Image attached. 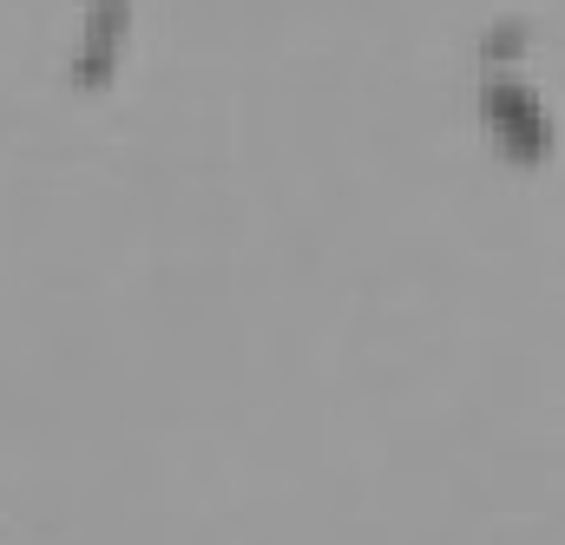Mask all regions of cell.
Wrapping results in <instances>:
<instances>
[{
  "label": "cell",
  "instance_id": "cell-1",
  "mask_svg": "<svg viewBox=\"0 0 565 545\" xmlns=\"http://www.w3.org/2000/svg\"><path fill=\"white\" fill-rule=\"evenodd\" d=\"M520 60H526V20H500L480 40V113H487V132L507 151L540 164L553 151V119H546L540 93L520 79Z\"/></svg>",
  "mask_w": 565,
  "mask_h": 545
},
{
  "label": "cell",
  "instance_id": "cell-2",
  "mask_svg": "<svg viewBox=\"0 0 565 545\" xmlns=\"http://www.w3.org/2000/svg\"><path fill=\"white\" fill-rule=\"evenodd\" d=\"M126 53H132V0H93L79 20V40H73V86H86V93L113 86Z\"/></svg>",
  "mask_w": 565,
  "mask_h": 545
}]
</instances>
